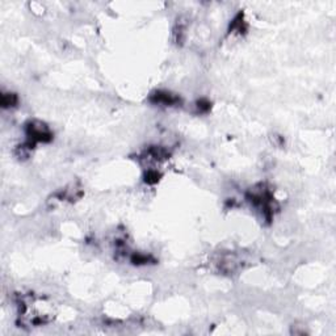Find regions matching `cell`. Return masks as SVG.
Instances as JSON below:
<instances>
[{
    "label": "cell",
    "instance_id": "30bf717a",
    "mask_svg": "<svg viewBox=\"0 0 336 336\" xmlns=\"http://www.w3.org/2000/svg\"><path fill=\"white\" fill-rule=\"evenodd\" d=\"M197 108H198V110L201 112V113H206V112H209V110H210V108H212V104L209 103L208 100L202 99L197 103Z\"/></svg>",
    "mask_w": 336,
    "mask_h": 336
},
{
    "label": "cell",
    "instance_id": "9c48e42d",
    "mask_svg": "<svg viewBox=\"0 0 336 336\" xmlns=\"http://www.w3.org/2000/svg\"><path fill=\"white\" fill-rule=\"evenodd\" d=\"M130 260L135 266H141V264H147L151 260V258L147 255H142V254H134V255H131Z\"/></svg>",
    "mask_w": 336,
    "mask_h": 336
},
{
    "label": "cell",
    "instance_id": "7a4b0ae2",
    "mask_svg": "<svg viewBox=\"0 0 336 336\" xmlns=\"http://www.w3.org/2000/svg\"><path fill=\"white\" fill-rule=\"evenodd\" d=\"M247 198L248 201L251 202V205L258 209L268 222L272 220L275 209H277V204L275 197H273L272 191L267 188V185L260 184L259 189H251L248 192Z\"/></svg>",
    "mask_w": 336,
    "mask_h": 336
},
{
    "label": "cell",
    "instance_id": "8992f818",
    "mask_svg": "<svg viewBox=\"0 0 336 336\" xmlns=\"http://www.w3.org/2000/svg\"><path fill=\"white\" fill-rule=\"evenodd\" d=\"M247 30V25L244 22L243 20V13H238L235 16L233 21H231L230 29H229V32L230 33H244Z\"/></svg>",
    "mask_w": 336,
    "mask_h": 336
},
{
    "label": "cell",
    "instance_id": "3957f363",
    "mask_svg": "<svg viewBox=\"0 0 336 336\" xmlns=\"http://www.w3.org/2000/svg\"><path fill=\"white\" fill-rule=\"evenodd\" d=\"M25 133L28 137V141L35 143H47L53 139V133L45 122L38 120L29 121L25 126Z\"/></svg>",
    "mask_w": 336,
    "mask_h": 336
},
{
    "label": "cell",
    "instance_id": "5b68a950",
    "mask_svg": "<svg viewBox=\"0 0 336 336\" xmlns=\"http://www.w3.org/2000/svg\"><path fill=\"white\" fill-rule=\"evenodd\" d=\"M150 101L152 104H158V105H164V106H174L177 104L181 103V99L177 95L174 93L167 92V91H155L154 93H151L150 96Z\"/></svg>",
    "mask_w": 336,
    "mask_h": 336
},
{
    "label": "cell",
    "instance_id": "ba28073f",
    "mask_svg": "<svg viewBox=\"0 0 336 336\" xmlns=\"http://www.w3.org/2000/svg\"><path fill=\"white\" fill-rule=\"evenodd\" d=\"M160 177H162V175L156 170H147L145 175V181L147 184H156L160 180Z\"/></svg>",
    "mask_w": 336,
    "mask_h": 336
},
{
    "label": "cell",
    "instance_id": "277c9868",
    "mask_svg": "<svg viewBox=\"0 0 336 336\" xmlns=\"http://www.w3.org/2000/svg\"><path fill=\"white\" fill-rule=\"evenodd\" d=\"M170 151L162 146H151L142 154L141 159L147 163H162L170 158Z\"/></svg>",
    "mask_w": 336,
    "mask_h": 336
},
{
    "label": "cell",
    "instance_id": "52a82bcc",
    "mask_svg": "<svg viewBox=\"0 0 336 336\" xmlns=\"http://www.w3.org/2000/svg\"><path fill=\"white\" fill-rule=\"evenodd\" d=\"M18 103V97L16 93H3L1 95V106L3 108H13V106L17 105Z\"/></svg>",
    "mask_w": 336,
    "mask_h": 336
},
{
    "label": "cell",
    "instance_id": "6da1fadb",
    "mask_svg": "<svg viewBox=\"0 0 336 336\" xmlns=\"http://www.w3.org/2000/svg\"><path fill=\"white\" fill-rule=\"evenodd\" d=\"M53 302L42 297H22L18 301V325L20 327H39L53 322L55 318Z\"/></svg>",
    "mask_w": 336,
    "mask_h": 336
}]
</instances>
